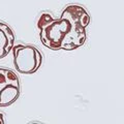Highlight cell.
Listing matches in <instances>:
<instances>
[{
  "label": "cell",
  "mask_w": 124,
  "mask_h": 124,
  "mask_svg": "<svg viewBox=\"0 0 124 124\" xmlns=\"http://www.w3.org/2000/svg\"><path fill=\"white\" fill-rule=\"evenodd\" d=\"M89 24L90 16L79 4L67 5L59 19H53L51 15L44 13L37 21L42 45L54 51H72L83 46Z\"/></svg>",
  "instance_id": "1"
},
{
  "label": "cell",
  "mask_w": 124,
  "mask_h": 124,
  "mask_svg": "<svg viewBox=\"0 0 124 124\" xmlns=\"http://www.w3.org/2000/svg\"><path fill=\"white\" fill-rule=\"evenodd\" d=\"M14 64L16 69L24 75L35 72L40 67L42 55L40 51L34 46L18 45L13 48Z\"/></svg>",
  "instance_id": "2"
},
{
  "label": "cell",
  "mask_w": 124,
  "mask_h": 124,
  "mask_svg": "<svg viewBox=\"0 0 124 124\" xmlns=\"http://www.w3.org/2000/svg\"><path fill=\"white\" fill-rule=\"evenodd\" d=\"M20 93V81L16 72L0 67V107L10 106L19 98Z\"/></svg>",
  "instance_id": "3"
},
{
  "label": "cell",
  "mask_w": 124,
  "mask_h": 124,
  "mask_svg": "<svg viewBox=\"0 0 124 124\" xmlns=\"http://www.w3.org/2000/svg\"><path fill=\"white\" fill-rule=\"evenodd\" d=\"M15 46V33L10 27L0 22V59L7 56Z\"/></svg>",
  "instance_id": "4"
},
{
  "label": "cell",
  "mask_w": 124,
  "mask_h": 124,
  "mask_svg": "<svg viewBox=\"0 0 124 124\" xmlns=\"http://www.w3.org/2000/svg\"><path fill=\"white\" fill-rule=\"evenodd\" d=\"M5 123V120H4V116L2 114H0V124H4Z\"/></svg>",
  "instance_id": "5"
}]
</instances>
